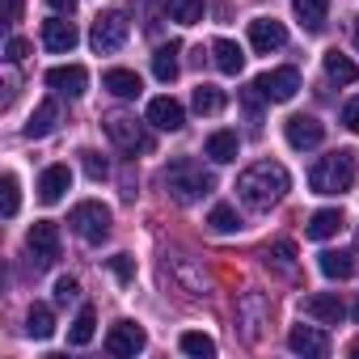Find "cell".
<instances>
[{"mask_svg":"<svg viewBox=\"0 0 359 359\" xmlns=\"http://www.w3.org/2000/svg\"><path fill=\"white\" fill-rule=\"evenodd\" d=\"M237 321H241V338L245 342H258L262 338V325L271 321V300L262 292H245L237 300Z\"/></svg>","mask_w":359,"mask_h":359,"instance_id":"6","label":"cell"},{"mask_svg":"<svg viewBox=\"0 0 359 359\" xmlns=\"http://www.w3.org/2000/svg\"><path fill=\"white\" fill-rule=\"evenodd\" d=\"M283 135H287V144H292L296 152H309V148H317V144L325 140V127H321L313 114H292V118L283 123Z\"/></svg>","mask_w":359,"mask_h":359,"instance_id":"10","label":"cell"},{"mask_svg":"<svg viewBox=\"0 0 359 359\" xmlns=\"http://www.w3.org/2000/svg\"><path fill=\"white\" fill-rule=\"evenodd\" d=\"M351 34H355V47H359V18L351 22Z\"/></svg>","mask_w":359,"mask_h":359,"instance_id":"43","label":"cell"},{"mask_svg":"<svg viewBox=\"0 0 359 359\" xmlns=\"http://www.w3.org/2000/svg\"><path fill=\"white\" fill-rule=\"evenodd\" d=\"M76 296H81V283H76V279H68V275H60V279H55V300H60V304H68V300H76Z\"/></svg>","mask_w":359,"mask_h":359,"instance_id":"38","label":"cell"},{"mask_svg":"<svg viewBox=\"0 0 359 359\" xmlns=\"http://www.w3.org/2000/svg\"><path fill=\"white\" fill-rule=\"evenodd\" d=\"M292 9H296V18H300L304 30H321L325 13H330V0H292Z\"/></svg>","mask_w":359,"mask_h":359,"instance_id":"26","label":"cell"},{"mask_svg":"<svg viewBox=\"0 0 359 359\" xmlns=\"http://www.w3.org/2000/svg\"><path fill=\"white\" fill-rule=\"evenodd\" d=\"M342 229H346V216H342L338 208H321V212L309 216V229H304V233H309L313 241H330V237H338Z\"/></svg>","mask_w":359,"mask_h":359,"instance_id":"19","label":"cell"},{"mask_svg":"<svg viewBox=\"0 0 359 359\" xmlns=\"http://www.w3.org/2000/svg\"><path fill=\"white\" fill-rule=\"evenodd\" d=\"M165 9H169L173 22H182V26L203 22V0H165Z\"/></svg>","mask_w":359,"mask_h":359,"instance_id":"31","label":"cell"},{"mask_svg":"<svg viewBox=\"0 0 359 359\" xmlns=\"http://www.w3.org/2000/svg\"><path fill=\"white\" fill-rule=\"evenodd\" d=\"M106 135H110V144H114V148H123V152H131V156L152 148V140H148L144 123H135L131 114H110V118H106Z\"/></svg>","mask_w":359,"mask_h":359,"instance_id":"5","label":"cell"},{"mask_svg":"<svg viewBox=\"0 0 359 359\" xmlns=\"http://www.w3.org/2000/svg\"><path fill=\"white\" fill-rule=\"evenodd\" d=\"M47 85H51L55 93L81 97V93H85V85H89V72H85L81 64H60V68H51V72H47Z\"/></svg>","mask_w":359,"mask_h":359,"instance_id":"16","label":"cell"},{"mask_svg":"<svg viewBox=\"0 0 359 359\" xmlns=\"http://www.w3.org/2000/svg\"><path fill=\"white\" fill-rule=\"evenodd\" d=\"M22 22V0H9V26Z\"/></svg>","mask_w":359,"mask_h":359,"instance_id":"41","label":"cell"},{"mask_svg":"<svg viewBox=\"0 0 359 359\" xmlns=\"http://www.w3.org/2000/svg\"><path fill=\"white\" fill-rule=\"evenodd\" d=\"M68 224H72V233H76L81 241L102 245V241L110 237V208L97 203V199H85V203H76V208L68 212Z\"/></svg>","mask_w":359,"mask_h":359,"instance_id":"4","label":"cell"},{"mask_svg":"<svg viewBox=\"0 0 359 359\" xmlns=\"http://www.w3.org/2000/svg\"><path fill=\"white\" fill-rule=\"evenodd\" d=\"M212 55H216V68H220L224 76H237V72L245 68V51H241L233 39H216V43H212Z\"/></svg>","mask_w":359,"mask_h":359,"instance_id":"20","label":"cell"},{"mask_svg":"<svg viewBox=\"0 0 359 359\" xmlns=\"http://www.w3.org/2000/svg\"><path fill=\"white\" fill-rule=\"evenodd\" d=\"M55 118H60L55 102H39L34 114H30V123H26V140H43V135H51V131H55Z\"/></svg>","mask_w":359,"mask_h":359,"instance_id":"24","label":"cell"},{"mask_svg":"<svg viewBox=\"0 0 359 359\" xmlns=\"http://www.w3.org/2000/svg\"><path fill=\"white\" fill-rule=\"evenodd\" d=\"M102 89H110L114 97H140V93H144V85H140V76H135L131 68H110V72L102 76Z\"/></svg>","mask_w":359,"mask_h":359,"instance_id":"21","label":"cell"},{"mask_svg":"<svg viewBox=\"0 0 359 359\" xmlns=\"http://www.w3.org/2000/svg\"><path fill=\"white\" fill-rule=\"evenodd\" d=\"M93 334H97V313H93V304H85V309L76 313L72 330H68V342H72V346H85V342H93Z\"/></svg>","mask_w":359,"mask_h":359,"instance_id":"28","label":"cell"},{"mask_svg":"<svg viewBox=\"0 0 359 359\" xmlns=\"http://www.w3.org/2000/svg\"><path fill=\"white\" fill-rule=\"evenodd\" d=\"M177 346H182L187 355H195V359H212V355H216V342H212L208 334H199V330L182 334V342H177Z\"/></svg>","mask_w":359,"mask_h":359,"instance_id":"33","label":"cell"},{"mask_svg":"<svg viewBox=\"0 0 359 359\" xmlns=\"http://www.w3.org/2000/svg\"><path fill=\"white\" fill-rule=\"evenodd\" d=\"M287 351L321 359V355H330V338H325L317 325H292V334H287Z\"/></svg>","mask_w":359,"mask_h":359,"instance_id":"13","label":"cell"},{"mask_svg":"<svg viewBox=\"0 0 359 359\" xmlns=\"http://www.w3.org/2000/svg\"><path fill=\"white\" fill-rule=\"evenodd\" d=\"M81 165H85V173L93 177V182H102V177L110 173V165H106V156H102V152H93V148H85V152H81Z\"/></svg>","mask_w":359,"mask_h":359,"instance_id":"35","label":"cell"},{"mask_svg":"<svg viewBox=\"0 0 359 359\" xmlns=\"http://www.w3.org/2000/svg\"><path fill=\"white\" fill-rule=\"evenodd\" d=\"M191 102H195V110H199V114H220V110H224V93H220L216 85H199Z\"/></svg>","mask_w":359,"mask_h":359,"instance_id":"32","label":"cell"},{"mask_svg":"<svg viewBox=\"0 0 359 359\" xmlns=\"http://www.w3.org/2000/svg\"><path fill=\"white\" fill-rule=\"evenodd\" d=\"M26 250H30V258H34L39 271L51 266V262L60 258V229H55L51 220H34V229L26 233Z\"/></svg>","mask_w":359,"mask_h":359,"instance_id":"8","label":"cell"},{"mask_svg":"<svg viewBox=\"0 0 359 359\" xmlns=\"http://www.w3.org/2000/svg\"><path fill=\"white\" fill-rule=\"evenodd\" d=\"M266 266H275L279 275H296V245L292 241H275L266 250Z\"/></svg>","mask_w":359,"mask_h":359,"instance_id":"30","label":"cell"},{"mask_svg":"<svg viewBox=\"0 0 359 359\" xmlns=\"http://www.w3.org/2000/svg\"><path fill=\"white\" fill-rule=\"evenodd\" d=\"M51 5H55L60 13H76V0H51Z\"/></svg>","mask_w":359,"mask_h":359,"instance_id":"42","label":"cell"},{"mask_svg":"<svg viewBox=\"0 0 359 359\" xmlns=\"http://www.w3.org/2000/svg\"><path fill=\"white\" fill-rule=\"evenodd\" d=\"M351 355H359V342H355V346H351Z\"/></svg>","mask_w":359,"mask_h":359,"instance_id":"44","label":"cell"},{"mask_svg":"<svg viewBox=\"0 0 359 359\" xmlns=\"http://www.w3.org/2000/svg\"><path fill=\"white\" fill-rule=\"evenodd\" d=\"M5 55H9V64H22V60L30 55V43H26V39H9V43H5Z\"/></svg>","mask_w":359,"mask_h":359,"instance_id":"39","label":"cell"},{"mask_svg":"<svg viewBox=\"0 0 359 359\" xmlns=\"http://www.w3.org/2000/svg\"><path fill=\"white\" fill-rule=\"evenodd\" d=\"M0 195H5V216H18V203H22V195H18V177H13V173H5V177H0Z\"/></svg>","mask_w":359,"mask_h":359,"instance_id":"36","label":"cell"},{"mask_svg":"<svg viewBox=\"0 0 359 359\" xmlns=\"http://www.w3.org/2000/svg\"><path fill=\"white\" fill-rule=\"evenodd\" d=\"M342 123H346V131H359V97H351L342 106Z\"/></svg>","mask_w":359,"mask_h":359,"instance_id":"40","label":"cell"},{"mask_svg":"<svg viewBox=\"0 0 359 359\" xmlns=\"http://www.w3.org/2000/svg\"><path fill=\"white\" fill-rule=\"evenodd\" d=\"M283 43H287L283 22H275V18H254V22H250V47H254V51L271 55V51H279Z\"/></svg>","mask_w":359,"mask_h":359,"instance_id":"11","label":"cell"},{"mask_svg":"<svg viewBox=\"0 0 359 359\" xmlns=\"http://www.w3.org/2000/svg\"><path fill=\"white\" fill-rule=\"evenodd\" d=\"M237 152H241V135L237 131H212L208 135V156L212 161L229 165V161H237Z\"/></svg>","mask_w":359,"mask_h":359,"instance_id":"23","label":"cell"},{"mask_svg":"<svg viewBox=\"0 0 359 359\" xmlns=\"http://www.w3.org/2000/svg\"><path fill=\"white\" fill-rule=\"evenodd\" d=\"M177 55H182V43H165V47L152 51V76H156L161 85H169V81L177 76Z\"/></svg>","mask_w":359,"mask_h":359,"instance_id":"22","label":"cell"},{"mask_svg":"<svg viewBox=\"0 0 359 359\" xmlns=\"http://www.w3.org/2000/svg\"><path fill=\"white\" fill-rule=\"evenodd\" d=\"M317 266H321V275H325V279H351V275H355V254H342V250H325Z\"/></svg>","mask_w":359,"mask_h":359,"instance_id":"25","label":"cell"},{"mask_svg":"<svg viewBox=\"0 0 359 359\" xmlns=\"http://www.w3.org/2000/svg\"><path fill=\"white\" fill-rule=\"evenodd\" d=\"M76 43H81V34H76V26H72V22H64V18H51V22H43V47H47V51H55V55H68Z\"/></svg>","mask_w":359,"mask_h":359,"instance_id":"15","label":"cell"},{"mask_svg":"<svg viewBox=\"0 0 359 359\" xmlns=\"http://www.w3.org/2000/svg\"><path fill=\"white\" fill-rule=\"evenodd\" d=\"M148 123L161 127V131H182L187 110H182V102H173V97H152L148 102Z\"/></svg>","mask_w":359,"mask_h":359,"instance_id":"14","label":"cell"},{"mask_svg":"<svg viewBox=\"0 0 359 359\" xmlns=\"http://www.w3.org/2000/svg\"><path fill=\"white\" fill-rule=\"evenodd\" d=\"M127 43V18L123 13H102L97 22H93V30H89V47L97 51V55H110V51H118Z\"/></svg>","mask_w":359,"mask_h":359,"instance_id":"7","label":"cell"},{"mask_svg":"<svg viewBox=\"0 0 359 359\" xmlns=\"http://www.w3.org/2000/svg\"><path fill=\"white\" fill-rule=\"evenodd\" d=\"M208 224H212L216 233H237V229H241V216H237V208L216 203V208H212V216H208Z\"/></svg>","mask_w":359,"mask_h":359,"instance_id":"34","label":"cell"},{"mask_svg":"<svg viewBox=\"0 0 359 359\" xmlns=\"http://www.w3.org/2000/svg\"><path fill=\"white\" fill-rule=\"evenodd\" d=\"M254 89L266 97V102H292L296 89H300V72L296 68H271L254 81Z\"/></svg>","mask_w":359,"mask_h":359,"instance_id":"9","label":"cell"},{"mask_svg":"<svg viewBox=\"0 0 359 359\" xmlns=\"http://www.w3.org/2000/svg\"><path fill=\"white\" fill-rule=\"evenodd\" d=\"M68 187H72V169H68V165H51V169H43V177H39V199H43V203H60Z\"/></svg>","mask_w":359,"mask_h":359,"instance_id":"18","label":"cell"},{"mask_svg":"<svg viewBox=\"0 0 359 359\" xmlns=\"http://www.w3.org/2000/svg\"><path fill=\"white\" fill-rule=\"evenodd\" d=\"M144 330L135 325V321H114L110 325V334H106V351L110 355H140L144 351Z\"/></svg>","mask_w":359,"mask_h":359,"instance_id":"12","label":"cell"},{"mask_svg":"<svg viewBox=\"0 0 359 359\" xmlns=\"http://www.w3.org/2000/svg\"><path fill=\"white\" fill-rule=\"evenodd\" d=\"M304 317H313L321 325H338L346 317V304L338 296H330V292H317V296H304Z\"/></svg>","mask_w":359,"mask_h":359,"instance_id":"17","label":"cell"},{"mask_svg":"<svg viewBox=\"0 0 359 359\" xmlns=\"http://www.w3.org/2000/svg\"><path fill=\"white\" fill-rule=\"evenodd\" d=\"M321 64H325V76H330V81H338V85H355V81H359V68H355L342 51H325V60H321Z\"/></svg>","mask_w":359,"mask_h":359,"instance_id":"27","label":"cell"},{"mask_svg":"<svg viewBox=\"0 0 359 359\" xmlns=\"http://www.w3.org/2000/svg\"><path fill=\"white\" fill-rule=\"evenodd\" d=\"M309 187L317 195H346L355 187V152L338 148L330 156H321L313 169H309Z\"/></svg>","mask_w":359,"mask_h":359,"instance_id":"3","label":"cell"},{"mask_svg":"<svg viewBox=\"0 0 359 359\" xmlns=\"http://www.w3.org/2000/svg\"><path fill=\"white\" fill-rule=\"evenodd\" d=\"M161 182H165L169 199H177V203H199L203 195L216 191V177H212L195 156H177V161H169L165 173H161Z\"/></svg>","mask_w":359,"mask_h":359,"instance_id":"2","label":"cell"},{"mask_svg":"<svg viewBox=\"0 0 359 359\" xmlns=\"http://www.w3.org/2000/svg\"><path fill=\"white\" fill-rule=\"evenodd\" d=\"M26 334H30V338H51V334H55V317H51L47 304H30V313H26Z\"/></svg>","mask_w":359,"mask_h":359,"instance_id":"29","label":"cell"},{"mask_svg":"<svg viewBox=\"0 0 359 359\" xmlns=\"http://www.w3.org/2000/svg\"><path fill=\"white\" fill-rule=\"evenodd\" d=\"M287 187H292V177H287V169H283L279 161H258V165H250V169L237 177V195H241V203L254 208V212H271V208L287 195Z\"/></svg>","mask_w":359,"mask_h":359,"instance_id":"1","label":"cell"},{"mask_svg":"<svg viewBox=\"0 0 359 359\" xmlns=\"http://www.w3.org/2000/svg\"><path fill=\"white\" fill-rule=\"evenodd\" d=\"M110 271H114L118 283H131V279H135V262H131L127 254H114V258H110Z\"/></svg>","mask_w":359,"mask_h":359,"instance_id":"37","label":"cell"}]
</instances>
